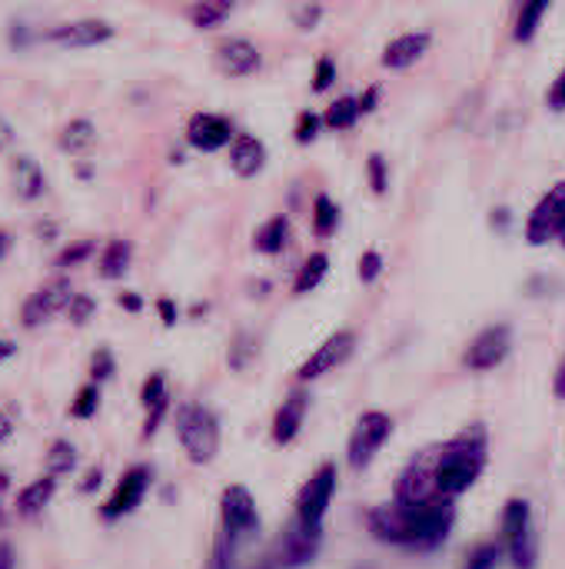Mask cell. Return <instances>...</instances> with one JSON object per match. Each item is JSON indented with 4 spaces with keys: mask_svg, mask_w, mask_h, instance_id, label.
<instances>
[{
    "mask_svg": "<svg viewBox=\"0 0 565 569\" xmlns=\"http://www.w3.org/2000/svg\"><path fill=\"white\" fill-rule=\"evenodd\" d=\"M556 0H523V7H519V20H516V40H533L536 37V30H539V23H543V17H546V10L553 7Z\"/></svg>",
    "mask_w": 565,
    "mask_h": 569,
    "instance_id": "cell-30",
    "label": "cell"
},
{
    "mask_svg": "<svg viewBox=\"0 0 565 569\" xmlns=\"http://www.w3.org/2000/svg\"><path fill=\"white\" fill-rule=\"evenodd\" d=\"M546 100H549V107H553V110H565V67L559 70V77L553 80V87H549V97H546Z\"/></svg>",
    "mask_w": 565,
    "mask_h": 569,
    "instance_id": "cell-44",
    "label": "cell"
},
{
    "mask_svg": "<svg viewBox=\"0 0 565 569\" xmlns=\"http://www.w3.org/2000/svg\"><path fill=\"white\" fill-rule=\"evenodd\" d=\"M153 487V467L147 463H133L120 473V480L113 483L110 497L100 503V520L103 523H117L123 517H130L133 510H140V503L147 500Z\"/></svg>",
    "mask_w": 565,
    "mask_h": 569,
    "instance_id": "cell-6",
    "label": "cell"
},
{
    "mask_svg": "<svg viewBox=\"0 0 565 569\" xmlns=\"http://www.w3.org/2000/svg\"><path fill=\"white\" fill-rule=\"evenodd\" d=\"M220 527L233 537H256L260 533V507L243 483H230L220 497Z\"/></svg>",
    "mask_w": 565,
    "mask_h": 569,
    "instance_id": "cell-11",
    "label": "cell"
},
{
    "mask_svg": "<svg viewBox=\"0 0 565 569\" xmlns=\"http://www.w3.org/2000/svg\"><path fill=\"white\" fill-rule=\"evenodd\" d=\"M509 350H513V330H509L506 323H496V327H486V330L470 343L463 363H466L470 370H493V367H500V363L509 357Z\"/></svg>",
    "mask_w": 565,
    "mask_h": 569,
    "instance_id": "cell-16",
    "label": "cell"
},
{
    "mask_svg": "<svg viewBox=\"0 0 565 569\" xmlns=\"http://www.w3.org/2000/svg\"><path fill=\"white\" fill-rule=\"evenodd\" d=\"M73 173H77L80 180H90V177H93V167H90V163H80V160H77V167H73Z\"/></svg>",
    "mask_w": 565,
    "mask_h": 569,
    "instance_id": "cell-54",
    "label": "cell"
},
{
    "mask_svg": "<svg viewBox=\"0 0 565 569\" xmlns=\"http://www.w3.org/2000/svg\"><path fill=\"white\" fill-rule=\"evenodd\" d=\"M213 67H216L223 77H230V80H243V77L260 73L263 53H260V47H256L253 40H246V37H223V40H216V47H213Z\"/></svg>",
    "mask_w": 565,
    "mask_h": 569,
    "instance_id": "cell-13",
    "label": "cell"
},
{
    "mask_svg": "<svg viewBox=\"0 0 565 569\" xmlns=\"http://www.w3.org/2000/svg\"><path fill=\"white\" fill-rule=\"evenodd\" d=\"M223 3H230V7H236V3H240V0H223Z\"/></svg>",
    "mask_w": 565,
    "mask_h": 569,
    "instance_id": "cell-59",
    "label": "cell"
},
{
    "mask_svg": "<svg viewBox=\"0 0 565 569\" xmlns=\"http://www.w3.org/2000/svg\"><path fill=\"white\" fill-rule=\"evenodd\" d=\"M323 127L326 130H350V127H356V120L363 117L360 113V103H356V97H340V100H333L323 113Z\"/></svg>",
    "mask_w": 565,
    "mask_h": 569,
    "instance_id": "cell-29",
    "label": "cell"
},
{
    "mask_svg": "<svg viewBox=\"0 0 565 569\" xmlns=\"http://www.w3.org/2000/svg\"><path fill=\"white\" fill-rule=\"evenodd\" d=\"M10 433H13V423H10V417L0 410V443H7V440H10Z\"/></svg>",
    "mask_w": 565,
    "mask_h": 569,
    "instance_id": "cell-51",
    "label": "cell"
},
{
    "mask_svg": "<svg viewBox=\"0 0 565 569\" xmlns=\"http://www.w3.org/2000/svg\"><path fill=\"white\" fill-rule=\"evenodd\" d=\"M453 500H393L366 513V530L400 550L430 553L453 533Z\"/></svg>",
    "mask_w": 565,
    "mask_h": 569,
    "instance_id": "cell-2",
    "label": "cell"
},
{
    "mask_svg": "<svg viewBox=\"0 0 565 569\" xmlns=\"http://www.w3.org/2000/svg\"><path fill=\"white\" fill-rule=\"evenodd\" d=\"M157 313H160L163 327H176V320H180V313H176V303H173L170 297H160V300H157Z\"/></svg>",
    "mask_w": 565,
    "mask_h": 569,
    "instance_id": "cell-45",
    "label": "cell"
},
{
    "mask_svg": "<svg viewBox=\"0 0 565 569\" xmlns=\"http://www.w3.org/2000/svg\"><path fill=\"white\" fill-rule=\"evenodd\" d=\"M230 13H233V7L223 3V0H193L190 10H186L190 23L196 30H216V27H223L230 20Z\"/></svg>",
    "mask_w": 565,
    "mask_h": 569,
    "instance_id": "cell-26",
    "label": "cell"
},
{
    "mask_svg": "<svg viewBox=\"0 0 565 569\" xmlns=\"http://www.w3.org/2000/svg\"><path fill=\"white\" fill-rule=\"evenodd\" d=\"M70 297H73V290H70V280H67V277H53V280H47L43 287H37V290L20 303V327L33 330V327L50 323L57 313H63V310H67Z\"/></svg>",
    "mask_w": 565,
    "mask_h": 569,
    "instance_id": "cell-10",
    "label": "cell"
},
{
    "mask_svg": "<svg viewBox=\"0 0 565 569\" xmlns=\"http://www.w3.org/2000/svg\"><path fill=\"white\" fill-rule=\"evenodd\" d=\"M565 223V183H556L549 187V193L533 207L529 220H526V240L533 247H543L549 240L559 237Z\"/></svg>",
    "mask_w": 565,
    "mask_h": 569,
    "instance_id": "cell-14",
    "label": "cell"
},
{
    "mask_svg": "<svg viewBox=\"0 0 565 569\" xmlns=\"http://www.w3.org/2000/svg\"><path fill=\"white\" fill-rule=\"evenodd\" d=\"M380 273H383V253L380 250H366L360 257V280L363 283H376Z\"/></svg>",
    "mask_w": 565,
    "mask_h": 569,
    "instance_id": "cell-42",
    "label": "cell"
},
{
    "mask_svg": "<svg viewBox=\"0 0 565 569\" xmlns=\"http://www.w3.org/2000/svg\"><path fill=\"white\" fill-rule=\"evenodd\" d=\"M236 557H240V537L220 527L213 550H210V569H236Z\"/></svg>",
    "mask_w": 565,
    "mask_h": 569,
    "instance_id": "cell-31",
    "label": "cell"
},
{
    "mask_svg": "<svg viewBox=\"0 0 565 569\" xmlns=\"http://www.w3.org/2000/svg\"><path fill=\"white\" fill-rule=\"evenodd\" d=\"M7 487H10V477H7V473H3V470H0V493H3V490H7Z\"/></svg>",
    "mask_w": 565,
    "mask_h": 569,
    "instance_id": "cell-57",
    "label": "cell"
},
{
    "mask_svg": "<svg viewBox=\"0 0 565 569\" xmlns=\"http://www.w3.org/2000/svg\"><path fill=\"white\" fill-rule=\"evenodd\" d=\"M57 147L73 157V160H87L90 150L97 147V123L90 117H73L63 123V130L57 133Z\"/></svg>",
    "mask_w": 565,
    "mask_h": 569,
    "instance_id": "cell-21",
    "label": "cell"
},
{
    "mask_svg": "<svg viewBox=\"0 0 565 569\" xmlns=\"http://www.w3.org/2000/svg\"><path fill=\"white\" fill-rule=\"evenodd\" d=\"M117 27L103 17H83V20H67V23H57V27H47L40 33V40L47 43H57L63 50H90V47H100L107 40H113Z\"/></svg>",
    "mask_w": 565,
    "mask_h": 569,
    "instance_id": "cell-8",
    "label": "cell"
},
{
    "mask_svg": "<svg viewBox=\"0 0 565 569\" xmlns=\"http://www.w3.org/2000/svg\"><path fill=\"white\" fill-rule=\"evenodd\" d=\"M0 569H17V550L10 540H0Z\"/></svg>",
    "mask_w": 565,
    "mask_h": 569,
    "instance_id": "cell-48",
    "label": "cell"
},
{
    "mask_svg": "<svg viewBox=\"0 0 565 569\" xmlns=\"http://www.w3.org/2000/svg\"><path fill=\"white\" fill-rule=\"evenodd\" d=\"M320 547H323V527H306V523L293 520L280 533L273 557H276L280 569H303L320 557Z\"/></svg>",
    "mask_w": 565,
    "mask_h": 569,
    "instance_id": "cell-9",
    "label": "cell"
},
{
    "mask_svg": "<svg viewBox=\"0 0 565 569\" xmlns=\"http://www.w3.org/2000/svg\"><path fill=\"white\" fill-rule=\"evenodd\" d=\"M326 277H330V257H326L323 250H320V253H310V257L303 260V267L296 270L293 293H296V297H306V293H313Z\"/></svg>",
    "mask_w": 565,
    "mask_h": 569,
    "instance_id": "cell-25",
    "label": "cell"
},
{
    "mask_svg": "<svg viewBox=\"0 0 565 569\" xmlns=\"http://www.w3.org/2000/svg\"><path fill=\"white\" fill-rule=\"evenodd\" d=\"M390 437H393V417L390 413H383V410L360 413V420L346 440V463L353 470H366L376 460V453L386 447Z\"/></svg>",
    "mask_w": 565,
    "mask_h": 569,
    "instance_id": "cell-5",
    "label": "cell"
},
{
    "mask_svg": "<svg viewBox=\"0 0 565 569\" xmlns=\"http://www.w3.org/2000/svg\"><path fill=\"white\" fill-rule=\"evenodd\" d=\"M486 427L473 423L453 440L420 450L396 480V500H456L486 470Z\"/></svg>",
    "mask_w": 565,
    "mask_h": 569,
    "instance_id": "cell-1",
    "label": "cell"
},
{
    "mask_svg": "<svg viewBox=\"0 0 565 569\" xmlns=\"http://www.w3.org/2000/svg\"><path fill=\"white\" fill-rule=\"evenodd\" d=\"M509 553V563L516 569H536L539 563V533H536V520H533V507L529 500H509L503 510V543Z\"/></svg>",
    "mask_w": 565,
    "mask_h": 569,
    "instance_id": "cell-4",
    "label": "cell"
},
{
    "mask_svg": "<svg viewBox=\"0 0 565 569\" xmlns=\"http://www.w3.org/2000/svg\"><path fill=\"white\" fill-rule=\"evenodd\" d=\"M353 350H356V333H353V330H336V333H330V337L303 360V367H300V373H296L300 383H313V380L333 373L336 367H343V363L353 357Z\"/></svg>",
    "mask_w": 565,
    "mask_h": 569,
    "instance_id": "cell-12",
    "label": "cell"
},
{
    "mask_svg": "<svg viewBox=\"0 0 565 569\" xmlns=\"http://www.w3.org/2000/svg\"><path fill=\"white\" fill-rule=\"evenodd\" d=\"M77 467V450L70 440H53L50 450H47V470L50 477H63Z\"/></svg>",
    "mask_w": 565,
    "mask_h": 569,
    "instance_id": "cell-33",
    "label": "cell"
},
{
    "mask_svg": "<svg viewBox=\"0 0 565 569\" xmlns=\"http://www.w3.org/2000/svg\"><path fill=\"white\" fill-rule=\"evenodd\" d=\"M173 430H176V440H180L183 453L190 457V463L206 467L220 453V420L206 403L190 400V403L176 407Z\"/></svg>",
    "mask_w": 565,
    "mask_h": 569,
    "instance_id": "cell-3",
    "label": "cell"
},
{
    "mask_svg": "<svg viewBox=\"0 0 565 569\" xmlns=\"http://www.w3.org/2000/svg\"><path fill=\"white\" fill-rule=\"evenodd\" d=\"M556 397L565 400V360H563V367H559V373H556Z\"/></svg>",
    "mask_w": 565,
    "mask_h": 569,
    "instance_id": "cell-55",
    "label": "cell"
},
{
    "mask_svg": "<svg viewBox=\"0 0 565 569\" xmlns=\"http://www.w3.org/2000/svg\"><path fill=\"white\" fill-rule=\"evenodd\" d=\"M117 303H120L127 313H140V310H143V297H140V293H133V290H123V293L117 297Z\"/></svg>",
    "mask_w": 565,
    "mask_h": 569,
    "instance_id": "cell-47",
    "label": "cell"
},
{
    "mask_svg": "<svg viewBox=\"0 0 565 569\" xmlns=\"http://www.w3.org/2000/svg\"><path fill=\"white\" fill-rule=\"evenodd\" d=\"M293 233H290V220L280 213V217H270L256 227L253 233V250L263 253V257H280L286 247H290Z\"/></svg>",
    "mask_w": 565,
    "mask_h": 569,
    "instance_id": "cell-23",
    "label": "cell"
},
{
    "mask_svg": "<svg viewBox=\"0 0 565 569\" xmlns=\"http://www.w3.org/2000/svg\"><path fill=\"white\" fill-rule=\"evenodd\" d=\"M500 557H503V547L500 543H480L470 553V560H466L463 569H496L500 567Z\"/></svg>",
    "mask_w": 565,
    "mask_h": 569,
    "instance_id": "cell-41",
    "label": "cell"
},
{
    "mask_svg": "<svg viewBox=\"0 0 565 569\" xmlns=\"http://www.w3.org/2000/svg\"><path fill=\"white\" fill-rule=\"evenodd\" d=\"M130 263H133V243L123 240V237H113L100 250L97 273H100V280H123L127 270H130Z\"/></svg>",
    "mask_w": 565,
    "mask_h": 569,
    "instance_id": "cell-22",
    "label": "cell"
},
{
    "mask_svg": "<svg viewBox=\"0 0 565 569\" xmlns=\"http://www.w3.org/2000/svg\"><path fill=\"white\" fill-rule=\"evenodd\" d=\"M0 523H3V507H0Z\"/></svg>",
    "mask_w": 565,
    "mask_h": 569,
    "instance_id": "cell-60",
    "label": "cell"
},
{
    "mask_svg": "<svg viewBox=\"0 0 565 569\" xmlns=\"http://www.w3.org/2000/svg\"><path fill=\"white\" fill-rule=\"evenodd\" d=\"M433 47V33L430 30H410V33H400L393 37L386 47H383V67L386 70H406L413 63H420Z\"/></svg>",
    "mask_w": 565,
    "mask_h": 569,
    "instance_id": "cell-17",
    "label": "cell"
},
{
    "mask_svg": "<svg viewBox=\"0 0 565 569\" xmlns=\"http://www.w3.org/2000/svg\"><path fill=\"white\" fill-rule=\"evenodd\" d=\"M63 313L70 317V323H73V327H83V323H90V320H93V313H97V300H93L90 293H73Z\"/></svg>",
    "mask_w": 565,
    "mask_h": 569,
    "instance_id": "cell-37",
    "label": "cell"
},
{
    "mask_svg": "<svg viewBox=\"0 0 565 569\" xmlns=\"http://www.w3.org/2000/svg\"><path fill=\"white\" fill-rule=\"evenodd\" d=\"M320 133H323V117L313 113V110H303V113L296 117V123H293V140L303 143V147H310Z\"/></svg>",
    "mask_w": 565,
    "mask_h": 569,
    "instance_id": "cell-36",
    "label": "cell"
},
{
    "mask_svg": "<svg viewBox=\"0 0 565 569\" xmlns=\"http://www.w3.org/2000/svg\"><path fill=\"white\" fill-rule=\"evenodd\" d=\"M13 353H17V343H13V340H0V363L10 360Z\"/></svg>",
    "mask_w": 565,
    "mask_h": 569,
    "instance_id": "cell-53",
    "label": "cell"
},
{
    "mask_svg": "<svg viewBox=\"0 0 565 569\" xmlns=\"http://www.w3.org/2000/svg\"><path fill=\"white\" fill-rule=\"evenodd\" d=\"M93 250H97V243L93 240H77V243H70V247H63L57 257H53V267H60V270H73V267H83L90 257H93Z\"/></svg>",
    "mask_w": 565,
    "mask_h": 569,
    "instance_id": "cell-34",
    "label": "cell"
},
{
    "mask_svg": "<svg viewBox=\"0 0 565 569\" xmlns=\"http://www.w3.org/2000/svg\"><path fill=\"white\" fill-rule=\"evenodd\" d=\"M306 410H310V393L306 390H293L280 403V410L273 413V423H270V437H273L276 447H286V443H293L300 437L303 420H306Z\"/></svg>",
    "mask_w": 565,
    "mask_h": 569,
    "instance_id": "cell-18",
    "label": "cell"
},
{
    "mask_svg": "<svg viewBox=\"0 0 565 569\" xmlns=\"http://www.w3.org/2000/svg\"><path fill=\"white\" fill-rule=\"evenodd\" d=\"M559 240H563V247H565V223H563V230H559Z\"/></svg>",
    "mask_w": 565,
    "mask_h": 569,
    "instance_id": "cell-58",
    "label": "cell"
},
{
    "mask_svg": "<svg viewBox=\"0 0 565 569\" xmlns=\"http://www.w3.org/2000/svg\"><path fill=\"white\" fill-rule=\"evenodd\" d=\"M320 17H323V7H320V3H306V7H300V10L293 13V23H296L300 30H313V27L320 23Z\"/></svg>",
    "mask_w": 565,
    "mask_h": 569,
    "instance_id": "cell-43",
    "label": "cell"
},
{
    "mask_svg": "<svg viewBox=\"0 0 565 569\" xmlns=\"http://www.w3.org/2000/svg\"><path fill=\"white\" fill-rule=\"evenodd\" d=\"M13 140H17V133H13V123L0 117V153H7V150L13 147Z\"/></svg>",
    "mask_w": 565,
    "mask_h": 569,
    "instance_id": "cell-49",
    "label": "cell"
},
{
    "mask_svg": "<svg viewBox=\"0 0 565 569\" xmlns=\"http://www.w3.org/2000/svg\"><path fill=\"white\" fill-rule=\"evenodd\" d=\"M10 247H13V233L10 230H0V260L10 253Z\"/></svg>",
    "mask_w": 565,
    "mask_h": 569,
    "instance_id": "cell-52",
    "label": "cell"
},
{
    "mask_svg": "<svg viewBox=\"0 0 565 569\" xmlns=\"http://www.w3.org/2000/svg\"><path fill=\"white\" fill-rule=\"evenodd\" d=\"M356 103H360V113H373V110L380 107V87H366V90L356 97Z\"/></svg>",
    "mask_w": 565,
    "mask_h": 569,
    "instance_id": "cell-46",
    "label": "cell"
},
{
    "mask_svg": "<svg viewBox=\"0 0 565 569\" xmlns=\"http://www.w3.org/2000/svg\"><path fill=\"white\" fill-rule=\"evenodd\" d=\"M233 133H236V130H233V120H230V117H223V113H206V110L193 113V117L186 120V130H183L186 143H190L193 150H200V153L226 150L230 140H233Z\"/></svg>",
    "mask_w": 565,
    "mask_h": 569,
    "instance_id": "cell-15",
    "label": "cell"
},
{
    "mask_svg": "<svg viewBox=\"0 0 565 569\" xmlns=\"http://www.w3.org/2000/svg\"><path fill=\"white\" fill-rule=\"evenodd\" d=\"M97 487H100V467H93V470H90V477L80 483V493H93Z\"/></svg>",
    "mask_w": 565,
    "mask_h": 569,
    "instance_id": "cell-50",
    "label": "cell"
},
{
    "mask_svg": "<svg viewBox=\"0 0 565 569\" xmlns=\"http://www.w3.org/2000/svg\"><path fill=\"white\" fill-rule=\"evenodd\" d=\"M366 180H370V190H373L376 197H383V193H386V187H390V167H386V157L373 153V157L366 160Z\"/></svg>",
    "mask_w": 565,
    "mask_h": 569,
    "instance_id": "cell-39",
    "label": "cell"
},
{
    "mask_svg": "<svg viewBox=\"0 0 565 569\" xmlns=\"http://www.w3.org/2000/svg\"><path fill=\"white\" fill-rule=\"evenodd\" d=\"M256 353H260V337H256L253 330H236V333L230 337L226 360H230V370H233V373L246 370V367L256 360Z\"/></svg>",
    "mask_w": 565,
    "mask_h": 569,
    "instance_id": "cell-28",
    "label": "cell"
},
{
    "mask_svg": "<svg viewBox=\"0 0 565 569\" xmlns=\"http://www.w3.org/2000/svg\"><path fill=\"white\" fill-rule=\"evenodd\" d=\"M250 569H280V567H276V557H263L256 567H250Z\"/></svg>",
    "mask_w": 565,
    "mask_h": 569,
    "instance_id": "cell-56",
    "label": "cell"
},
{
    "mask_svg": "<svg viewBox=\"0 0 565 569\" xmlns=\"http://www.w3.org/2000/svg\"><path fill=\"white\" fill-rule=\"evenodd\" d=\"M340 230V207L330 193H316L313 197V237L316 240H330Z\"/></svg>",
    "mask_w": 565,
    "mask_h": 569,
    "instance_id": "cell-27",
    "label": "cell"
},
{
    "mask_svg": "<svg viewBox=\"0 0 565 569\" xmlns=\"http://www.w3.org/2000/svg\"><path fill=\"white\" fill-rule=\"evenodd\" d=\"M333 83H336V60H333L330 53H323V57L316 60V67H313L310 90H313V93H323V90H330Z\"/></svg>",
    "mask_w": 565,
    "mask_h": 569,
    "instance_id": "cell-38",
    "label": "cell"
},
{
    "mask_svg": "<svg viewBox=\"0 0 565 569\" xmlns=\"http://www.w3.org/2000/svg\"><path fill=\"white\" fill-rule=\"evenodd\" d=\"M226 160H230V170L243 180H253L263 173L266 167V147L260 137L253 133H233L230 147H226Z\"/></svg>",
    "mask_w": 565,
    "mask_h": 569,
    "instance_id": "cell-20",
    "label": "cell"
},
{
    "mask_svg": "<svg viewBox=\"0 0 565 569\" xmlns=\"http://www.w3.org/2000/svg\"><path fill=\"white\" fill-rule=\"evenodd\" d=\"M53 493H57V477H50V473H47V477L33 480L30 487H23V490L17 493V513H20L23 520L40 517V513L50 507Z\"/></svg>",
    "mask_w": 565,
    "mask_h": 569,
    "instance_id": "cell-24",
    "label": "cell"
},
{
    "mask_svg": "<svg viewBox=\"0 0 565 569\" xmlns=\"http://www.w3.org/2000/svg\"><path fill=\"white\" fill-rule=\"evenodd\" d=\"M336 483H340V473L333 463L316 467L313 477L296 493V520L306 527H323V520L333 507V497H336Z\"/></svg>",
    "mask_w": 565,
    "mask_h": 569,
    "instance_id": "cell-7",
    "label": "cell"
},
{
    "mask_svg": "<svg viewBox=\"0 0 565 569\" xmlns=\"http://www.w3.org/2000/svg\"><path fill=\"white\" fill-rule=\"evenodd\" d=\"M140 403L143 410H153V407H163L170 403V390H167V377L163 373H150L140 387Z\"/></svg>",
    "mask_w": 565,
    "mask_h": 569,
    "instance_id": "cell-35",
    "label": "cell"
},
{
    "mask_svg": "<svg viewBox=\"0 0 565 569\" xmlns=\"http://www.w3.org/2000/svg\"><path fill=\"white\" fill-rule=\"evenodd\" d=\"M113 373H117V360H113L110 347H97L93 357H90V380H93V383H103V380H110Z\"/></svg>",
    "mask_w": 565,
    "mask_h": 569,
    "instance_id": "cell-40",
    "label": "cell"
},
{
    "mask_svg": "<svg viewBox=\"0 0 565 569\" xmlns=\"http://www.w3.org/2000/svg\"><path fill=\"white\" fill-rule=\"evenodd\" d=\"M100 410V383L87 380L77 393H73V403H70V417L73 420H93Z\"/></svg>",
    "mask_w": 565,
    "mask_h": 569,
    "instance_id": "cell-32",
    "label": "cell"
},
{
    "mask_svg": "<svg viewBox=\"0 0 565 569\" xmlns=\"http://www.w3.org/2000/svg\"><path fill=\"white\" fill-rule=\"evenodd\" d=\"M356 569H373V567H356Z\"/></svg>",
    "mask_w": 565,
    "mask_h": 569,
    "instance_id": "cell-61",
    "label": "cell"
},
{
    "mask_svg": "<svg viewBox=\"0 0 565 569\" xmlns=\"http://www.w3.org/2000/svg\"><path fill=\"white\" fill-rule=\"evenodd\" d=\"M10 187L20 203H37L47 193V173L37 163V157H27V153L10 157Z\"/></svg>",
    "mask_w": 565,
    "mask_h": 569,
    "instance_id": "cell-19",
    "label": "cell"
}]
</instances>
